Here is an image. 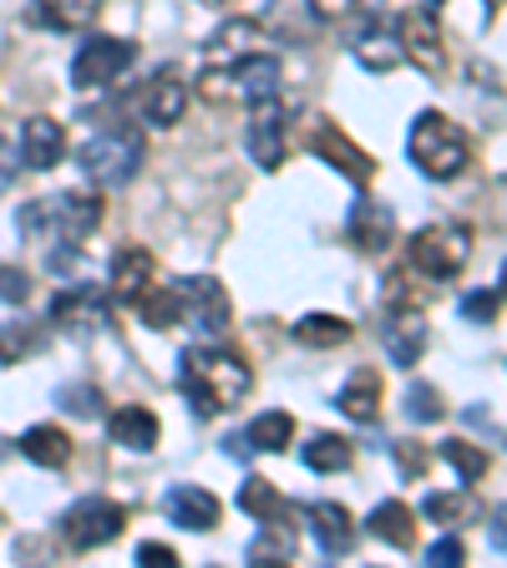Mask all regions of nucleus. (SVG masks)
I'll use <instances>...</instances> for the list:
<instances>
[{"instance_id":"nucleus-1","label":"nucleus","mask_w":507,"mask_h":568,"mask_svg":"<svg viewBox=\"0 0 507 568\" xmlns=\"http://www.w3.org/2000/svg\"><path fill=\"white\" fill-rule=\"evenodd\" d=\"M178 386L199 416H219L234 412L254 390V371H249L244 355L224 351V345H193V351L178 355Z\"/></svg>"},{"instance_id":"nucleus-2","label":"nucleus","mask_w":507,"mask_h":568,"mask_svg":"<svg viewBox=\"0 0 507 568\" xmlns=\"http://www.w3.org/2000/svg\"><path fill=\"white\" fill-rule=\"evenodd\" d=\"M107 203L92 193H47V199H31L21 209V234H31L36 244H67L77 248L97 224H102Z\"/></svg>"},{"instance_id":"nucleus-3","label":"nucleus","mask_w":507,"mask_h":568,"mask_svg":"<svg viewBox=\"0 0 507 568\" xmlns=\"http://www.w3.org/2000/svg\"><path fill=\"white\" fill-rule=\"evenodd\" d=\"M412 163L422 168L426 178L447 183V178L467 173V163H473V138H467L447 112H422V118L412 122Z\"/></svg>"},{"instance_id":"nucleus-4","label":"nucleus","mask_w":507,"mask_h":568,"mask_svg":"<svg viewBox=\"0 0 507 568\" xmlns=\"http://www.w3.org/2000/svg\"><path fill=\"white\" fill-rule=\"evenodd\" d=\"M203 97L209 102H264V97L280 92V61L270 51H254V57H239L229 67H209L203 71Z\"/></svg>"},{"instance_id":"nucleus-5","label":"nucleus","mask_w":507,"mask_h":568,"mask_svg":"<svg viewBox=\"0 0 507 568\" xmlns=\"http://www.w3.org/2000/svg\"><path fill=\"white\" fill-rule=\"evenodd\" d=\"M142 158H148L142 132L138 128H112V132H102V138L87 142L77 163H82V173L92 178V183H102V189H122V183L138 178Z\"/></svg>"},{"instance_id":"nucleus-6","label":"nucleus","mask_w":507,"mask_h":568,"mask_svg":"<svg viewBox=\"0 0 507 568\" xmlns=\"http://www.w3.org/2000/svg\"><path fill=\"white\" fill-rule=\"evenodd\" d=\"M473 260V229L467 224H426L412 239V270L426 280H457Z\"/></svg>"},{"instance_id":"nucleus-7","label":"nucleus","mask_w":507,"mask_h":568,"mask_svg":"<svg viewBox=\"0 0 507 568\" xmlns=\"http://www.w3.org/2000/svg\"><path fill=\"white\" fill-rule=\"evenodd\" d=\"M132 61H138V41H128V36H92V41L77 51V61H71V87H77V92L112 87Z\"/></svg>"},{"instance_id":"nucleus-8","label":"nucleus","mask_w":507,"mask_h":568,"mask_svg":"<svg viewBox=\"0 0 507 568\" xmlns=\"http://www.w3.org/2000/svg\"><path fill=\"white\" fill-rule=\"evenodd\" d=\"M396 41H402V57L416 71H426L432 82H447V41H442V26L432 11H402L396 16Z\"/></svg>"},{"instance_id":"nucleus-9","label":"nucleus","mask_w":507,"mask_h":568,"mask_svg":"<svg viewBox=\"0 0 507 568\" xmlns=\"http://www.w3.org/2000/svg\"><path fill=\"white\" fill-rule=\"evenodd\" d=\"M122 528H128V513H122L112 497H82V503L61 518V538H67V548H77V554H92V548L112 544Z\"/></svg>"},{"instance_id":"nucleus-10","label":"nucleus","mask_w":507,"mask_h":568,"mask_svg":"<svg viewBox=\"0 0 507 568\" xmlns=\"http://www.w3.org/2000/svg\"><path fill=\"white\" fill-rule=\"evenodd\" d=\"M173 290H178V300H183V320H189L199 335L219 341V335L234 325V300H229V290L219 280L193 274V280H178Z\"/></svg>"},{"instance_id":"nucleus-11","label":"nucleus","mask_w":507,"mask_h":568,"mask_svg":"<svg viewBox=\"0 0 507 568\" xmlns=\"http://www.w3.org/2000/svg\"><path fill=\"white\" fill-rule=\"evenodd\" d=\"M290 122L295 118H290V106L280 102V92L249 106V158H254L264 173L284 168V158H290Z\"/></svg>"},{"instance_id":"nucleus-12","label":"nucleus","mask_w":507,"mask_h":568,"mask_svg":"<svg viewBox=\"0 0 507 568\" xmlns=\"http://www.w3.org/2000/svg\"><path fill=\"white\" fill-rule=\"evenodd\" d=\"M345 47H351V57L361 61L366 71H396L402 67V41H396V26H386L381 16H371V11H361L351 26H345Z\"/></svg>"},{"instance_id":"nucleus-13","label":"nucleus","mask_w":507,"mask_h":568,"mask_svg":"<svg viewBox=\"0 0 507 568\" xmlns=\"http://www.w3.org/2000/svg\"><path fill=\"white\" fill-rule=\"evenodd\" d=\"M260 26L280 36L284 47H310L325 31V11H320V0H270Z\"/></svg>"},{"instance_id":"nucleus-14","label":"nucleus","mask_w":507,"mask_h":568,"mask_svg":"<svg viewBox=\"0 0 507 568\" xmlns=\"http://www.w3.org/2000/svg\"><path fill=\"white\" fill-rule=\"evenodd\" d=\"M310 153L325 158L335 173H345L351 183H361V189H366L371 178H376V158H366V148H355V142L345 138L335 122H320V128L310 132Z\"/></svg>"},{"instance_id":"nucleus-15","label":"nucleus","mask_w":507,"mask_h":568,"mask_svg":"<svg viewBox=\"0 0 507 568\" xmlns=\"http://www.w3.org/2000/svg\"><path fill=\"white\" fill-rule=\"evenodd\" d=\"M51 325L67 335H92L107 325V300L97 284H77V290H61L51 300Z\"/></svg>"},{"instance_id":"nucleus-16","label":"nucleus","mask_w":507,"mask_h":568,"mask_svg":"<svg viewBox=\"0 0 507 568\" xmlns=\"http://www.w3.org/2000/svg\"><path fill=\"white\" fill-rule=\"evenodd\" d=\"M345 229H351V244L361 248V254H386L391 239H396V213H391V203L355 199Z\"/></svg>"},{"instance_id":"nucleus-17","label":"nucleus","mask_w":507,"mask_h":568,"mask_svg":"<svg viewBox=\"0 0 507 568\" xmlns=\"http://www.w3.org/2000/svg\"><path fill=\"white\" fill-rule=\"evenodd\" d=\"M426 341H432V331H426V310H386V355H391V366L412 371L416 361H422Z\"/></svg>"},{"instance_id":"nucleus-18","label":"nucleus","mask_w":507,"mask_h":568,"mask_svg":"<svg viewBox=\"0 0 507 568\" xmlns=\"http://www.w3.org/2000/svg\"><path fill=\"white\" fill-rule=\"evenodd\" d=\"M132 106H138V112L153 122V128H173V122L189 112V87L178 82L173 71H158L153 82L132 97Z\"/></svg>"},{"instance_id":"nucleus-19","label":"nucleus","mask_w":507,"mask_h":568,"mask_svg":"<svg viewBox=\"0 0 507 568\" xmlns=\"http://www.w3.org/2000/svg\"><path fill=\"white\" fill-rule=\"evenodd\" d=\"M107 0H31L26 21L41 31H92Z\"/></svg>"},{"instance_id":"nucleus-20","label":"nucleus","mask_w":507,"mask_h":568,"mask_svg":"<svg viewBox=\"0 0 507 568\" xmlns=\"http://www.w3.org/2000/svg\"><path fill=\"white\" fill-rule=\"evenodd\" d=\"M254 51H264V26L260 21H224L209 41H203V61H209V67H229V61L254 57Z\"/></svg>"},{"instance_id":"nucleus-21","label":"nucleus","mask_w":507,"mask_h":568,"mask_svg":"<svg viewBox=\"0 0 507 568\" xmlns=\"http://www.w3.org/2000/svg\"><path fill=\"white\" fill-rule=\"evenodd\" d=\"M163 508L178 528H189V532H209L213 523H219V497L199 483H178L173 493L163 497Z\"/></svg>"},{"instance_id":"nucleus-22","label":"nucleus","mask_w":507,"mask_h":568,"mask_svg":"<svg viewBox=\"0 0 507 568\" xmlns=\"http://www.w3.org/2000/svg\"><path fill=\"white\" fill-rule=\"evenodd\" d=\"M305 523H310V538L320 544L325 558H341L355 548V518L341 508V503H315V508L305 513Z\"/></svg>"},{"instance_id":"nucleus-23","label":"nucleus","mask_w":507,"mask_h":568,"mask_svg":"<svg viewBox=\"0 0 507 568\" xmlns=\"http://www.w3.org/2000/svg\"><path fill=\"white\" fill-rule=\"evenodd\" d=\"M21 158H26V168H36V173H51V168L67 158V132H61V122L26 118V128H21Z\"/></svg>"},{"instance_id":"nucleus-24","label":"nucleus","mask_w":507,"mask_h":568,"mask_svg":"<svg viewBox=\"0 0 507 568\" xmlns=\"http://www.w3.org/2000/svg\"><path fill=\"white\" fill-rule=\"evenodd\" d=\"M107 437L128 452H153L158 437H163V422H158L148 406H122V412H112V422H107Z\"/></svg>"},{"instance_id":"nucleus-25","label":"nucleus","mask_w":507,"mask_h":568,"mask_svg":"<svg viewBox=\"0 0 507 568\" xmlns=\"http://www.w3.org/2000/svg\"><path fill=\"white\" fill-rule=\"evenodd\" d=\"M153 274H158V260L148 248H122L118 260H112V300L132 305V300L153 284Z\"/></svg>"},{"instance_id":"nucleus-26","label":"nucleus","mask_w":507,"mask_h":568,"mask_svg":"<svg viewBox=\"0 0 507 568\" xmlns=\"http://www.w3.org/2000/svg\"><path fill=\"white\" fill-rule=\"evenodd\" d=\"M366 528H371V538H381V544H391V548H416V513L406 508V503H381L376 513L366 518Z\"/></svg>"},{"instance_id":"nucleus-27","label":"nucleus","mask_w":507,"mask_h":568,"mask_svg":"<svg viewBox=\"0 0 507 568\" xmlns=\"http://www.w3.org/2000/svg\"><path fill=\"white\" fill-rule=\"evenodd\" d=\"M335 406H341L351 422H376L381 416V376L376 371H355V376L341 386Z\"/></svg>"},{"instance_id":"nucleus-28","label":"nucleus","mask_w":507,"mask_h":568,"mask_svg":"<svg viewBox=\"0 0 507 568\" xmlns=\"http://www.w3.org/2000/svg\"><path fill=\"white\" fill-rule=\"evenodd\" d=\"M21 457L36 462V467H51V473H57V467H67V462H71V437L61 432V426L41 422V426H31V432L21 437Z\"/></svg>"},{"instance_id":"nucleus-29","label":"nucleus","mask_w":507,"mask_h":568,"mask_svg":"<svg viewBox=\"0 0 507 568\" xmlns=\"http://www.w3.org/2000/svg\"><path fill=\"white\" fill-rule=\"evenodd\" d=\"M290 335H295L300 345L331 351V345H345V341H351L355 325H351V320H341V315H305V320H295V325H290Z\"/></svg>"},{"instance_id":"nucleus-30","label":"nucleus","mask_w":507,"mask_h":568,"mask_svg":"<svg viewBox=\"0 0 507 568\" xmlns=\"http://www.w3.org/2000/svg\"><path fill=\"white\" fill-rule=\"evenodd\" d=\"M300 457H305L310 473H345L355 452H351V442L335 437V432H315V437L305 442V452H300Z\"/></svg>"},{"instance_id":"nucleus-31","label":"nucleus","mask_w":507,"mask_h":568,"mask_svg":"<svg viewBox=\"0 0 507 568\" xmlns=\"http://www.w3.org/2000/svg\"><path fill=\"white\" fill-rule=\"evenodd\" d=\"M244 442L254 452H284L290 442H295V416L290 412H264L260 422L244 432Z\"/></svg>"},{"instance_id":"nucleus-32","label":"nucleus","mask_w":507,"mask_h":568,"mask_svg":"<svg viewBox=\"0 0 507 568\" xmlns=\"http://www.w3.org/2000/svg\"><path fill=\"white\" fill-rule=\"evenodd\" d=\"M422 513L432 523H442V528H462V523L477 518V497L473 493H426Z\"/></svg>"},{"instance_id":"nucleus-33","label":"nucleus","mask_w":507,"mask_h":568,"mask_svg":"<svg viewBox=\"0 0 507 568\" xmlns=\"http://www.w3.org/2000/svg\"><path fill=\"white\" fill-rule=\"evenodd\" d=\"M132 305H138V315L148 320L153 331H168V325H178V320H183V300H178V290H153V284H148Z\"/></svg>"},{"instance_id":"nucleus-34","label":"nucleus","mask_w":507,"mask_h":568,"mask_svg":"<svg viewBox=\"0 0 507 568\" xmlns=\"http://www.w3.org/2000/svg\"><path fill=\"white\" fill-rule=\"evenodd\" d=\"M36 351H41V331L31 320H6L0 325V366H16V361H26Z\"/></svg>"},{"instance_id":"nucleus-35","label":"nucleus","mask_w":507,"mask_h":568,"mask_svg":"<svg viewBox=\"0 0 507 568\" xmlns=\"http://www.w3.org/2000/svg\"><path fill=\"white\" fill-rule=\"evenodd\" d=\"M442 457H447L452 467H457V477H462V483H477V477H483L487 467H493V457H487V452L477 447V442H467V437H452V442H442Z\"/></svg>"},{"instance_id":"nucleus-36","label":"nucleus","mask_w":507,"mask_h":568,"mask_svg":"<svg viewBox=\"0 0 507 568\" xmlns=\"http://www.w3.org/2000/svg\"><path fill=\"white\" fill-rule=\"evenodd\" d=\"M426 300H432V290H426L416 274H391L386 280V310H426Z\"/></svg>"},{"instance_id":"nucleus-37","label":"nucleus","mask_w":507,"mask_h":568,"mask_svg":"<svg viewBox=\"0 0 507 568\" xmlns=\"http://www.w3.org/2000/svg\"><path fill=\"white\" fill-rule=\"evenodd\" d=\"M280 503H284V497L274 493L270 477H249V483L239 487V508H244L249 518H270V513L280 508Z\"/></svg>"},{"instance_id":"nucleus-38","label":"nucleus","mask_w":507,"mask_h":568,"mask_svg":"<svg viewBox=\"0 0 507 568\" xmlns=\"http://www.w3.org/2000/svg\"><path fill=\"white\" fill-rule=\"evenodd\" d=\"M406 416H412V422H442V416H447L442 390L437 386H412L406 390Z\"/></svg>"},{"instance_id":"nucleus-39","label":"nucleus","mask_w":507,"mask_h":568,"mask_svg":"<svg viewBox=\"0 0 507 568\" xmlns=\"http://www.w3.org/2000/svg\"><path fill=\"white\" fill-rule=\"evenodd\" d=\"M391 452H396V467H402L406 483H416V477H426V467H432V457H426L422 442H391Z\"/></svg>"},{"instance_id":"nucleus-40","label":"nucleus","mask_w":507,"mask_h":568,"mask_svg":"<svg viewBox=\"0 0 507 568\" xmlns=\"http://www.w3.org/2000/svg\"><path fill=\"white\" fill-rule=\"evenodd\" d=\"M497 305H503V295H497V290H473V295L462 300V315L477 320V325H493Z\"/></svg>"},{"instance_id":"nucleus-41","label":"nucleus","mask_w":507,"mask_h":568,"mask_svg":"<svg viewBox=\"0 0 507 568\" xmlns=\"http://www.w3.org/2000/svg\"><path fill=\"white\" fill-rule=\"evenodd\" d=\"M462 558H467V548H462V538H457V532H447L442 544H432V548H426V564H437V568H457Z\"/></svg>"},{"instance_id":"nucleus-42","label":"nucleus","mask_w":507,"mask_h":568,"mask_svg":"<svg viewBox=\"0 0 507 568\" xmlns=\"http://www.w3.org/2000/svg\"><path fill=\"white\" fill-rule=\"evenodd\" d=\"M26 295H31V280H26L21 270H11V264H0V300L26 305Z\"/></svg>"},{"instance_id":"nucleus-43","label":"nucleus","mask_w":507,"mask_h":568,"mask_svg":"<svg viewBox=\"0 0 507 568\" xmlns=\"http://www.w3.org/2000/svg\"><path fill=\"white\" fill-rule=\"evenodd\" d=\"M61 402H67V412H77V416H97V402H102V396H97L92 386H71Z\"/></svg>"},{"instance_id":"nucleus-44","label":"nucleus","mask_w":507,"mask_h":568,"mask_svg":"<svg viewBox=\"0 0 507 568\" xmlns=\"http://www.w3.org/2000/svg\"><path fill=\"white\" fill-rule=\"evenodd\" d=\"M138 564H142V568H173L178 554H173L168 544H142V548H138Z\"/></svg>"},{"instance_id":"nucleus-45","label":"nucleus","mask_w":507,"mask_h":568,"mask_svg":"<svg viewBox=\"0 0 507 568\" xmlns=\"http://www.w3.org/2000/svg\"><path fill=\"white\" fill-rule=\"evenodd\" d=\"M16 173H21V158H16V148L6 138H0V193L16 183Z\"/></svg>"},{"instance_id":"nucleus-46","label":"nucleus","mask_w":507,"mask_h":568,"mask_svg":"<svg viewBox=\"0 0 507 568\" xmlns=\"http://www.w3.org/2000/svg\"><path fill=\"white\" fill-rule=\"evenodd\" d=\"M493 548L497 554H507V508L493 513Z\"/></svg>"},{"instance_id":"nucleus-47","label":"nucleus","mask_w":507,"mask_h":568,"mask_svg":"<svg viewBox=\"0 0 507 568\" xmlns=\"http://www.w3.org/2000/svg\"><path fill=\"white\" fill-rule=\"evenodd\" d=\"M497 295L507 300V260H503V274H497Z\"/></svg>"},{"instance_id":"nucleus-48","label":"nucleus","mask_w":507,"mask_h":568,"mask_svg":"<svg viewBox=\"0 0 507 568\" xmlns=\"http://www.w3.org/2000/svg\"><path fill=\"white\" fill-rule=\"evenodd\" d=\"M203 6H229V0H203Z\"/></svg>"},{"instance_id":"nucleus-49","label":"nucleus","mask_w":507,"mask_h":568,"mask_svg":"<svg viewBox=\"0 0 507 568\" xmlns=\"http://www.w3.org/2000/svg\"><path fill=\"white\" fill-rule=\"evenodd\" d=\"M487 6H503V0H487Z\"/></svg>"}]
</instances>
